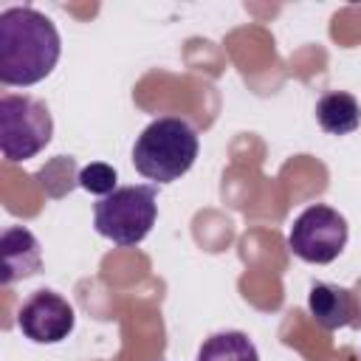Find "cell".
<instances>
[{
	"mask_svg": "<svg viewBox=\"0 0 361 361\" xmlns=\"http://www.w3.org/2000/svg\"><path fill=\"white\" fill-rule=\"evenodd\" d=\"M62 42L56 25L31 6L0 14V82L28 87L42 82L59 62Z\"/></svg>",
	"mask_w": 361,
	"mask_h": 361,
	"instance_id": "1",
	"label": "cell"
},
{
	"mask_svg": "<svg viewBox=\"0 0 361 361\" xmlns=\"http://www.w3.org/2000/svg\"><path fill=\"white\" fill-rule=\"evenodd\" d=\"M195 158H197V133L186 118L178 116H164L147 124L133 147L135 169L155 183L178 180L192 169Z\"/></svg>",
	"mask_w": 361,
	"mask_h": 361,
	"instance_id": "2",
	"label": "cell"
},
{
	"mask_svg": "<svg viewBox=\"0 0 361 361\" xmlns=\"http://www.w3.org/2000/svg\"><path fill=\"white\" fill-rule=\"evenodd\" d=\"M158 217L155 186H118L113 195L102 197L93 209V226L102 237L116 245L141 243Z\"/></svg>",
	"mask_w": 361,
	"mask_h": 361,
	"instance_id": "3",
	"label": "cell"
},
{
	"mask_svg": "<svg viewBox=\"0 0 361 361\" xmlns=\"http://www.w3.org/2000/svg\"><path fill=\"white\" fill-rule=\"evenodd\" d=\"M54 118L48 107L25 93L0 96V149L6 161H28L48 147Z\"/></svg>",
	"mask_w": 361,
	"mask_h": 361,
	"instance_id": "4",
	"label": "cell"
},
{
	"mask_svg": "<svg viewBox=\"0 0 361 361\" xmlns=\"http://www.w3.org/2000/svg\"><path fill=\"white\" fill-rule=\"evenodd\" d=\"M344 245H347V220L324 203L307 206L288 231V248L305 262L327 265L344 251Z\"/></svg>",
	"mask_w": 361,
	"mask_h": 361,
	"instance_id": "5",
	"label": "cell"
},
{
	"mask_svg": "<svg viewBox=\"0 0 361 361\" xmlns=\"http://www.w3.org/2000/svg\"><path fill=\"white\" fill-rule=\"evenodd\" d=\"M73 324H76V313L71 302L48 288L34 290L17 313L20 333L34 344H56L71 336Z\"/></svg>",
	"mask_w": 361,
	"mask_h": 361,
	"instance_id": "6",
	"label": "cell"
},
{
	"mask_svg": "<svg viewBox=\"0 0 361 361\" xmlns=\"http://www.w3.org/2000/svg\"><path fill=\"white\" fill-rule=\"evenodd\" d=\"M0 259H3V274L0 282L11 285L17 279L34 276L42 268V254L37 237L25 226H8L0 237Z\"/></svg>",
	"mask_w": 361,
	"mask_h": 361,
	"instance_id": "7",
	"label": "cell"
},
{
	"mask_svg": "<svg viewBox=\"0 0 361 361\" xmlns=\"http://www.w3.org/2000/svg\"><path fill=\"white\" fill-rule=\"evenodd\" d=\"M307 307L310 316L316 319L319 327L324 330H338L355 324L358 316V302L347 288L330 285V282H313L307 293Z\"/></svg>",
	"mask_w": 361,
	"mask_h": 361,
	"instance_id": "8",
	"label": "cell"
},
{
	"mask_svg": "<svg viewBox=\"0 0 361 361\" xmlns=\"http://www.w3.org/2000/svg\"><path fill=\"white\" fill-rule=\"evenodd\" d=\"M316 121L330 135H350L361 124V104L353 93L330 90L316 102Z\"/></svg>",
	"mask_w": 361,
	"mask_h": 361,
	"instance_id": "9",
	"label": "cell"
},
{
	"mask_svg": "<svg viewBox=\"0 0 361 361\" xmlns=\"http://www.w3.org/2000/svg\"><path fill=\"white\" fill-rule=\"evenodd\" d=\"M197 361H259V353L245 333L223 330V333L209 336L200 344Z\"/></svg>",
	"mask_w": 361,
	"mask_h": 361,
	"instance_id": "10",
	"label": "cell"
},
{
	"mask_svg": "<svg viewBox=\"0 0 361 361\" xmlns=\"http://www.w3.org/2000/svg\"><path fill=\"white\" fill-rule=\"evenodd\" d=\"M76 180H79V186L87 189L90 195H102V197H107V195L116 192V180H118V175H116V169H113L110 164L93 161V164H87V166L79 172Z\"/></svg>",
	"mask_w": 361,
	"mask_h": 361,
	"instance_id": "11",
	"label": "cell"
}]
</instances>
